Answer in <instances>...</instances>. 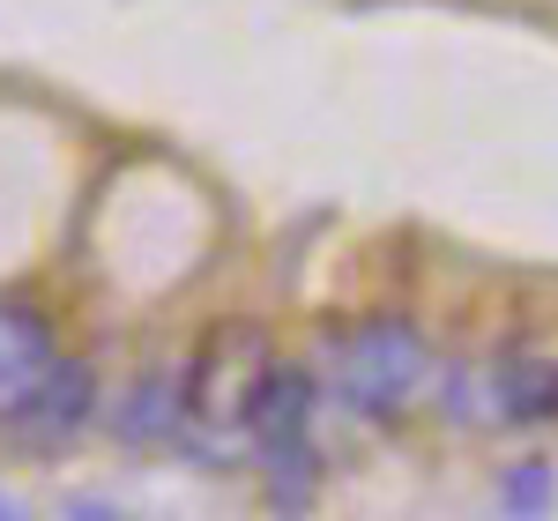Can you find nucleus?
Segmentation results:
<instances>
[{
	"label": "nucleus",
	"instance_id": "1a4fd4ad",
	"mask_svg": "<svg viewBox=\"0 0 558 521\" xmlns=\"http://www.w3.org/2000/svg\"><path fill=\"white\" fill-rule=\"evenodd\" d=\"M8 514H15V507H8V499H0V521H8Z\"/></svg>",
	"mask_w": 558,
	"mask_h": 521
},
{
	"label": "nucleus",
	"instance_id": "423d86ee",
	"mask_svg": "<svg viewBox=\"0 0 558 521\" xmlns=\"http://www.w3.org/2000/svg\"><path fill=\"white\" fill-rule=\"evenodd\" d=\"M120 439L128 447H149V439H179V425H186V365H149L142 380L128 388V402H120Z\"/></svg>",
	"mask_w": 558,
	"mask_h": 521
},
{
	"label": "nucleus",
	"instance_id": "20e7f679",
	"mask_svg": "<svg viewBox=\"0 0 558 521\" xmlns=\"http://www.w3.org/2000/svg\"><path fill=\"white\" fill-rule=\"evenodd\" d=\"M439 395L462 425H558V358L507 350L492 365L439 373Z\"/></svg>",
	"mask_w": 558,
	"mask_h": 521
},
{
	"label": "nucleus",
	"instance_id": "f03ea898",
	"mask_svg": "<svg viewBox=\"0 0 558 521\" xmlns=\"http://www.w3.org/2000/svg\"><path fill=\"white\" fill-rule=\"evenodd\" d=\"M328 388L343 402L350 417H365V425H395V417H410L425 388L439 380V358H432V336L410 320V313H373V320H357L336 336L328 350Z\"/></svg>",
	"mask_w": 558,
	"mask_h": 521
},
{
	"label": "nucleus",
	"instance_id": "f257e3e1",
	"mask_svg": "<svg viewBox=\"0 0 558 521\" xmlns=\"http://www.w3.org/2000/svg\"><path fill=\"white\" fill-rule=\"evenodd\" d=\"M268 358H276V343L260 320H223L202 336L194 365H186V425H179L202 470H231L254 455V395Z\"/></svg>",
	"mask_w": 558,
	"mask_h": 521
},
{
	"label": "nucleus",
	"instance_id": "0eeeda50",
	"mask_svg": "<svg viewBox=\"0 0 558 521\" xmlns=\"http://www.w3.org/2000/svg\"><path fill=\"white\" fill-rule=\"evenodd\" d=\"M52 350H60V343H52L45 313H31V305H0V410L38 380Z\"/></svg>",
	"mask_w": 558,
	"mask_h": 521
},
{
	"label": "nucleus",
	"instance_id": "39448f33",
	"mask_svg": "<svg viewBox=\"0 0 558 521\" xmlns=\"http://www.w3.org/2000/svg\"><path fill=\"white\" fill-rule=\"evenodd\" d=\"M89 417H97V373H89L83 358L52 350L38 380L0 410V433L15 439V447H68Z\"/></svg>",
	"mask_w": 558,
	"mask_h": 521
},
{
	"label": "nucleus",
	"instance_id": "6e6552de",
	"mask_svg": "<svg viewBox=\"0 0 558 521\" xmlns=\"http://www.w3.org/2000/svg\"><path fill=\"white\" fill-rule=\"evenodd\" d=\"M551 462L544 455H529L514 470H499V514H551Z\"/></svg>",
	"mask_w": 558,
	"mask_h": 521
},
{
	"label": "nucleus",
	"instance_id": "7ed1b4c3",
	"mask_svg": "<svg viewBox=\"0 0 558 521\" xmlns=\"http://www.w3.org/2000/svg\"><path fill=\"white\" fill-rule=\"evenodd\" d=\"M313 410H320V380L291 358H268L254 395V455L268 462V507H283V514L313 507V477H320Z\"/></svg>",
	"mask_w": 558,
	"mask_h": 521
}]
</instances>
